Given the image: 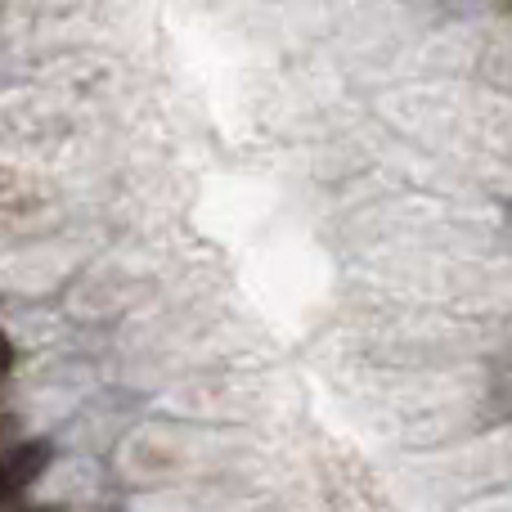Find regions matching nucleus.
<instances>
[{"instance_id": "obj_1", "label": "nucleus", "mask_w": 512, "mask_h": 512, "mask_svg": "<svg viewBox=\"0 0 512 512\" xmlns=\"http://www.w3.org/2000/svg\"><path fill=\"white\" fill-rule=\"evenodd\" d=\"M45 463H50V445L45 441H27V445H18V450H9L5 454V490L9 495L27 490L45 472Z\"/></svg>"}, {"instance_id": "obj_2", "label": "nucleus", "mask_w": 512, "mask_h": 512, "mask_svg": "<svg viewBox=\"0 0 512 512\" xmlns=\"http://www.w3.org/2000/svg\"><path fill=\"white\" fill-rule=\"evenodd\" d=\"M41 512H54V508H41Z\"/></svg>"}]
</instances>
